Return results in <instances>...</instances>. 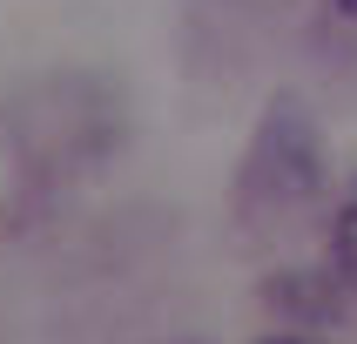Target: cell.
I'll return each mask as SVG.
<instances>
[{"label": "cell", "instance_id": "cell-1", "mask_svg": "<svg viewBox=\"0 0 357 344\" xmlns=\"http://www.w3.org/2000/svg\"><path fill=\"white\" fill-rule=\"evenodd\" d=\"M331 263H337V277L357 290V202L337 216V230H331Z\"/></svg>", "mask_w": 357, "mask_h": 344}, {"label": "cell", "instance_id": "cell-2", "mask_svg": "<svg viewBox=\"0 0 357 344\" xmlns=\"http://www.w3.org/2000/svg\"><path fill=\"white\" fill-rule=\"evenodd\" d=\"M263 344H310V338H263Z\"/></svg>", "mask_w": 357, "mask_h": 344}, {"label": "cell", "instance_id": "cell-3", "mask_svg": "<svg viewBox=\"0 0 357 344\" xmlns=\"http://www.w3.org/2000/svg\"><path fill=\"white\" fill-rule=\"evenodd\" d=\"M337 7H344V14H357V0H337Z\"/></svg>", "mask_w": 357, "mask_h": 344}]
</instances>
